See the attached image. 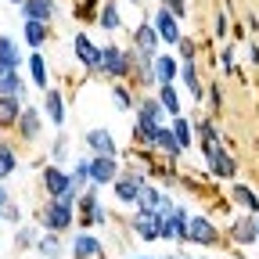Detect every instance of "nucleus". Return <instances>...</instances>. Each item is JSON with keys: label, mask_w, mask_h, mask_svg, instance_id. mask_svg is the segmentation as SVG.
<instances>
[{"label": "nucleus", "mask_w": 259, "mask_h": 259, "mask_svg": "<svg viewBox=\"0 0 259 259\" xmlns=\"http://www.w3.org/2000/svg\"><path fill=\"white\" fill-rule=\"evenodd\" d=\"M36 220H40L44 231H51V234L69 231V227L76 223V191H69V194H61V198H51L47 205H40Z\"/></svg>", "instance_id": "1"}, {"label": "nucleus", "mask_w": 259, "mask_h": 259, "mask_svg": "<svg viewBox=\"0 0 259 259\" xmlns=\"http://www.w3.org/2000/svg\"><path fill=\"white\" fill-rule=\"evenodd\" d=\"M130 69H134V54H130V51H122L115 44L101 47V61H97V72H101V76L119 83V79H130Z\"/></svg>", "instance_id": "2"}, {"label": "nucleus", "mask_w": 259, "mask_h": 259, "mask_svg": "<svg viewBox=\"0 0 259 259\" xmlns=\"http://www.w3.org/2000/svg\"><path fill=\"white\" fill-rule=\"evenodd\" d=\"M202 151H205V166H209V173H212L216 180H234V173H238V158L227 151L220 141L202 144Z\"/></svg>", "instance_id": "3"}, {"label": "nucleus", "mask_w": 259, "mask_h": 259, "mask_svg": "<svg viewBox=\"0 0 259 259\" xmlns=\"http://www.w3.org/2000/svg\"><path fill=\"white\" fill-rule=\"evenodd\" d=\"M105 205L97 202V187L90 184L83 194H76V220H79V227H94V223H105Z\"/></svg>", "instance_id": "4"}, {"label": "nucleus", "mask_w": 259, "mask_h": 259, "mask_svg": "<svg viewBox=\"0 0 259 259\" xmlns=\"http://www.w3.org/2000/svg\"><path fill=\"white\" fill-rule=\"evenodd\" d=\"M162 223H166V216L155 212V209H137L134 216H130L134 234L144 238V241H158V238H162Z\"/></svg>", "instance_id": "5"}, {"label": "nucleus", "mask_w": 259, "mask_h": 259, "mask_svg": "<svg viewBox=\"0 0 259 259\" xmlns=\"http://www.w3.org/2000/svg\"><path fill=\"white\" fill-rule=\"evenodd\" d=\"M184 241L216 248V245H220V231H216V227H212L205 216H187V234H184Z\"/></svg>", "instance_id": "6"}, {"label": "nucleus", "mask_w": 259, "mask_h": 259, "mask_svg": "<svg viewBox=\"0 0 259 259\" xmlns=\"http://www.w3.org/2000/svg\"><path fill=\"white\" fill-rule=\"evenodd\" d=\"M151 29L158 32V44H169V47L180 44V25H177V18H173L169 8L158 4V11H155V18H151Z\"/></svg>", "instance_id": "7"}, {"label": "nucleus", "mask_w": 259, "mask_h": 259, "mask_svg": "<svg viewBox=\"0 0 259 259\" xmlns=\"http://www.w3.org/2000/svg\"><path fill=\"white\" fill-rule=\"evenodd\" d=\"M141 187H144V173H141V169H134V173H119V177L112 180L115 198H119V202H126V205L141 198Z\"/></svg>", "instance_id": "8"}, {"label": "nucleus", "mask_w": 259, "mask_h": 259, "mask_svg": "<svg viewBox=\"0 0 259 259\" xmlns=\"http://www.w3.org/2000/svg\"><path fill=\"white\" fill-rule=\"evenodd\" d=\"M40 180H44V191H47V198H61V194H69L72 191V180H69V173H65L61 166H44L40 169Z\"/></svg>", "instance_id": "9"}, {"label": "nucleus", "mask_w": 259, "mask_h": 259, "mask_svg": "<svg viewBox=\"0 0 259 259\" xmlns=\"http://www.w3.org/2000/svg\"><path fill=\"white\" fill-rule=\"evenodd\" d=\"M119 177V162L115 155H90V184L94 187H105Z\"/></svg>", "instance_id": "10"}, {"label": "nucleus", "mask_w": 259, "mask_h": 259, "mask_svg": "<svg viewBox=\"0 0 259 259\" xmlns=\"http://www.w3.org/2000/svg\"><path fill=\"white\" fill-rule=\"evenodd\" d=\"M72 51H76V58L87 65L90 72H97V61H101V47H97V44L87 36V32H76V36H72Z\"/></svg>", "instance_id": "11"}, {"label": "nucleus", "mask_w": 259, "mask_h": 259, "mask_svg": "<svg viewBox=\"0 0 259 259\" xmlns=\"http://www.w3.org/2000/svg\"><path fill=\"white\" fill-rule=\"evenodd\" d=\"M18 15H22V22H51L54 18V0H22Z\"/></svg>", "instance_id": "12"}, {"label": "nucleus", "mask_w": 259, "mask_h": 259, "mask_svg": "<svg viewBox=\"0 0 259 259\" xmlns=\"http://www.w3.org/2000/svg\"><path fill=\"white\" fill-rule=\"evenodd\" d=\"M184 234H187V209L173 205V212L166 216V223H162V238L166 241H184Z\"/></svg>", "instance_id": "13"}, {"label": "nucleus", "mask_w": 259, "mask_h": 259, "mask_svg": "<svg viewBox=\"0 0 259 259\" xmlns=\"http://www.w3.org/2000/svg\"><path fill=\"white\" fill-rule=\"evenodd\" d=\"M151 72H155V83H173V79L180 76V61H177L173 54H155Z\"/></svg>", "instance_id": "14"}, {"label": "nucleus", "mask_w": 259, "mask_h": 259, "mask_svg": "<svg viewBox=\"0 0 259 259\" xmlns=\"http://www.w3.org/2000/svg\"><path fill=\"white\" fill-rule=\"evenodd\" d=\"M22 40H25L32 51H40V47L51 40V22H22Z\"/></svg>", "instance_id": "15"}, {"label": "nucleus", "mask_w": 259, "mask_h": 259, "mask_svg": "<svg viewBox=\"0 0 259 259\" xmlns=\"http://www.w3.org/2000/svg\"><path fill=\"white\" fill-rule=\"evenodd\" d=\"M15 130H18L22 141H36V137H40V108H22Z\"/></svg>", "instance_id": "16"}, {"label": "nucleus", "mask_w": 259, "mask_h": 259, "mask_svg": "<svg viewBox=\"0 0 259 259\" xmlns=\"http://www.w3.org/2000/svg\"><path fill=\"white\" fill-rule=\"evenodd\" d=\"M87 148L94 155H119V148H115L108 130H87Z\"/></svg>", "instance_id": "17"}, {"label": "nucleus", "mask_w": 259, "mask_h": 259, "mask_svg": "<svg viewBox=\"0 0 259 259\" xmlns=\"http://www.w3.org/2000/svg\"><path fill=\"white\" fill-rule=\"evenodd\" d=\"M72 259H101V241L94 234H76L72 238Z\"/></svg>", "instance_id": "18"}, {"label": "nucleus", "mask_w": 259, "mask_h": 259, "mask_svg": "<svg viewBox=\"0 0 259 259\" xmlns=\"http://www.w3.org/2000/svg\"><path fill=\"white\" fill-rule=\"evenodd\" d=\"M22 108H25L22 97H4V94H0V130H15Z\"/></svg>", "instance_id": "19"}, {"label": "nucleus", "mask_w": 259, "mask_h": 259, "mask_svg": "<svg viewBox=\"0 0 259 259\" xmlns=\"http://www.w3.org/2000/svg\"><path fill=\"white\" fill-rule=\"evenodd\" d=\"M134 51L158 54V32L151 29V22H141V25H137V32H134Z\"/></svg>", "instance_id": "20"}, {"label": "nucleus", "mask_w": 259, "mask_h": 259, "mask_svg": "<svg viewBox=\"0 0 259 259\" xmlns=\"http://www.w3.org/2000/svg\"><path fill=\"white\" fill-rule=\"evenodd\" d=\"M231 234H234V241H238V245H255V241H259V234H255V212H248V216H238Z\"/></svg>", "instance_id": "21"}, {"label": "nucleus", "mask_w": 259, "mask_h": 259, "mask_svg": "<svg viewBox=\"0 0 259 259\" xmlns=\"http://www.w3.org/2000/svg\"><path fill=\"white\" fill-rule=\"evenodd\" d=\"M29 76H32V87H40V90L51 87V69H47V61H44L40 51L29 54Z\"/></svg>", "instance_id": "22"}, {"label": "nucleus", "mask_w": 259, "mask_h": 259, "mask_svg": "<svg viewBox=\"0 0 259 259\" xmlns=\"http://www.w3.org/2000/svg\"><path fill=\"white\" fill-rule=\"evenodd\" d=\"M158 126H162V122H155V119H148V115H137V122H134V141L144 144V148H155Z\"/></svg>", "instance_id": "23"}, {"label": "nucleus", "mask_w": 259, "mask_h": 259, "mask_svg": "<svg viewBox=\"0 0 259 259\" xmlns=\"http://www.w3.org/2000/svg\"><path fill=\"white\" fill-rule=\"evenodd\" d=\"M44 112L54 126H65V97L58 90H44Z\"/></svg>", "instance_id": "24"}, {"label": "nucleus", "mask_w": 259, "mask_h": 259, "mask_svg": "<svg viewBox=\"0 0 259 259\" xmlns=\"http://www.w3.org/2000/svg\"><path fill=\"white\" fill-rule=\"evenodd\" d=\"M0 94H4V97H22V101H25V83H22V76L11 72V69H4V65H0Z\"/></svg>", "instance_id": "25"}, {"label": "nucleus", "mask_w": 259, "mask_h": 259, "mask_svg": "<svg viewBox=\"0 0 259 259\" xmlns=\"http://www.w3.org/2000/svg\"><path fill=\"white\" fill-rule=\"evenodd\" d=\"M0 65L11 69V72L22 69V51H18V44H15L11 36H0Z\"/></svg>", "instance_id": "26"}, {"label": "nucleus", "mask_w": 259, "mask_h": 259, "mask_svg": "<svg viewBox=\"0 0 259 259\" xmlns=\"http://www.w3.org/2000/svg\"><path fill=\"white\" fill-rule=\"evenodd\" d=\"M155 148H158L162 155H166L169 162L184 155V151H180V144H177V137H173V130H169V126H158V134H155Z\"/></svg>", "instance_id": "27"}, {"label": "nucleus", "mask_w": 259, "mask_h": 259, "mask_svg": "<svg viewBox=\"0 0 259 259\" xmlns=\"http://www.w3.org/2000/svg\"><path fill=\"white\" fill-rule=\"evenodd\" d=\"M155 101L162 105L166 115H180V97H177V87L173 83H158V97Z\"/></svg>", "instance_id": "28"}, {"label": "nucleus", "mask_w": 259, "mask_h": 259, "mask_svg": "<svg viewBox=\"0 0 259 259\" xmlns=\"http://www.w3.org/2000/svg\"><path fill=\"white\" fill-rule=\"evenodd\" d=\"M15 169H18V151H15V144L0 141V184H4Z\"/></svg>", "instance_id": "29"}, {"label": "nucleus", "mask_w": 259, "mask_h": 259, "mask_svg": "<svg viewBox=\"0 0 259 259\" xmlns=\"http://www.w3.org/2000/svg\"><path fill=\"white\" fill-rule=\"evenodd\" d=\"M36 252H40L44 259H61V255H65V248H61V238H58V234H51V231L36 238Z\"/></svg>", "instance_id": "30"}, {"label": "nucleus", "mask_w": 259, "mask_h": 259, "mask_svg": "<svg viewBox=\"0 0 259 259\" xmlns=\"http://www.w3.org/2000/svg\"><path fill=\"white\" fill-rule=\"evenodd\" d=\"M231 198H234L241 209H248V212H259V198H255V191H252L248 184H234V187H231Z\"/></svg>", "instance_id": "31"}, {"label": "nucleus", "mask_w": 259, "mask_h": 259, "mask_svg": "<svg viewBox=\"0 0 259 259\" xmlns=\"http://www.w3.org/2000/svg\"><path fill=\"white\" fill-rule=\"evenodd\" d=\"M169 130H173V137H177L180 151H187V148H191V141H194V134H191V130H194V126H191V119L173 115V126H169Z\"/></svg>", "instance_id": "32"}, {"label": "nucleus", "mask_w": 259, "mask_h": 259, "mask_svg": "<svg viewBox=\"0 0 259 259\" xmlns=\"http://www.w3.org/2000/svg\"><path fill=\"white\" fill-rule=\"evenodd\" d=\"M180 79L187 83V90H191L194 101H202V83H198V69H194V61H180Z\"/></svg>", "instance_id": "33"}, {"label": "nucleus", "mask_w": 259, "mask_h": 259, "mask_svg": "<svg viewBox=\"0 0 259 259\" xmlns=\"http://www.w3.org/2000/svg\"><path fill=\"white\" fill-rule=\"evenodd\" d=\"M69 180H72V191H76V194L90 187V158H79V162H76L72 173H69Z\"/></svg>", "instance_id": "34"}, {"label": "nucleus", "mask_w": 259, "mask_h": 259, "mask_svg": "<svg viewBox=\"0 0 259 259\" xmlns=\"http://www.w3.org/2000/svg\"><path fill=\"white\" fill-rule=\"evenodd\" d=\"M137 115H148V119L162 122V115H166V112H162V105L155 101V97H141V101H137Z\"/></svg>", "instance_id": "35"}, {"label": "nucleus", "mask_w": 259, "mask_h": 259, "mask_svg": "<svg viewBox=\"0 0 259 259\" xmlns=\"http://www.w3.org/2000/svg\"><path fill=\"white\" fill-rule=\"evenodd\" d=\"M97 22H101V29H108V32H112V29H119V25H122L119 8H115V4H105V8H101V15H97Z\"/></svg>", "instance_id": "36"}, {"label": "nucleus", "mask_w": 259, "mask_h": 259, "mask_svg": "<svg viewBox=\"0 0 259 259\" xmlns=\"http://www.w3.org/2000/svg\"><path fill=\"white\" fill-rule=\"evenodd\" d=\"M112 97H115V108H119V112H130V108L137 105V101H134V94H130L122 83H115V87H112Z\"/></svg>", "instance_id": "37"}, {"label": "nucleus", "mask_w": 259, "mask_h": 259, "mask_svg": "<svg viewBox=\"0 0 259 259\" xmlns=\"http://www.w3.org/2000/svg\"><path fill=\"white\" fill-rule=\"evenodd\" d=\"M158 4H162V8H169L177 22H180V18H187V0H158Z\"/></svg>", "instance_id": "38"}, {"label": "nucleus", "mask_w": 259, "mask_h": 259, "mask_svg": "<svg viewBox=\"0 0 259 259\" xmlns=\"http://www.w3.org/2000/svg\"><path fill=\"white\" fill-rule=\"evenodd\" d=\"M198 130H202V144L220 141V134H216V122H212V119H202V122H198Z\"/></svg>", "instance_id": "39"}, {"label": "nucleus", "mask_w": 259, "mask_h": 259, "mask_svg": "<svg viewBox=\"0 0 259 259\" xmlns=\"http://www.w3.org/2000/svg\"><path fill=\"white\" fill-rule=\"evenodd\" d=\"M29 241H36V231H32V227H22V231L15 234V245L18 248H29Z\"/></svg>", "instance_id": "40"}, {"label": "nucleus", "mask_w": 259, "mask_h": 259, "mask_svg": "<svg viewBox=\"0 0 259 259\" xmlns=\"http://www.w3.org/2000/svg\"><path fill=\"white\" fill-rule=\"evenodd\" d=\"M177 51H180V61H194V40H184V36H180Z\"/></svg>", "instance_id": "41"}, {"label": "nucleus", "mask_w": 259, "mask_h": 259, "mask_svg": "<svg viewBox=\"0 0 259 259\" xmlns=\"http://www.w3.org/2000/svg\"><path fill=\"white\" fill-rule=\"evenodd\" d=\"M0 216H4L8 223H22V209H18V205H11V202H8L4 209H0Z\"/></svg>", "instance_id": "42"}, {"label": "nucleus", "mask_w": 259, "mask_h": 259, "mask_svg": "<svg viewBox=\"0 0 259 259\" xmlns=\"http://www.w3.org/2000/svg\"><path fill=\"white\" fill-rule=\"evenodd\" d=\"M220 58H223V69L234 76V72H238V65H234V47H223V54H220Z\"/></svg>", "instance_id": "43"}, {"label": "nucleus", "mask_w": 259, "mask_h": 259, "mask_svg": "<svg viewBox=\"0 0 259 259\" xmlns=\"http://www.w3.org/2000/svg\"><path fill=\"white\" fill-rule=\"evenodd\" d=\"M209 108H223V90H220V87L209 90Z\"/></svg>", "instance_id": "44"}, {"label": "nucleus", "mask_w": 259, "mask_h": 259, "mask_svg": "<svg viewBox=\"0 0 259 259\" xmlns=\"http://www.w3.org/2000/svg\"><path fill=\"white\" fill-rule=\"evenodd\" d=\"M216 36H227V15H216Z\"/></svg>", "instance_id": "45"}, {"label": "nucleus", "mask_w": 259, "mask_h": 259, "mask_svg": "<svg viewBox=\"0 0 259 259\" xmlns=\"http://www.w3.org/2000/svg\"><path fill=\"white\" fill-rule=\"evenodd\" d=\"M8 202H11V194H8V187H4V184H0V209H4Z\"/></svg>", "instance_id": "46"}, {"label": "nucleus", "mask_w": 259, "mask_h": 259, "mask_svg": "<svg viewBox=\"0 0 259 259\" xmlns=\"http://www.w3.org/2000/svg\"><path fill=\"white\" fill-rule=\"evenodd\" d=\"M65 155V137H58V144H54V158H61Z\"/></svg>", "instance_id": "47"}, {"label": "nucleus", "mask_w": 259, "mask_h": 259, "mask_svg": "<svg viewBox=\"0 0 259 259\" xmlns=\"http://www.w3.org/2000/svg\"><path fill=\"white\" fill-rule=\"evenodd\" d=\"M255 234H259V212H255Z\"/></svg>", "instance_id": "48"}, {"label": "nucleus", "mask_w": 259, "mask_h": 259, "mask_svg": "<svg viewBox=\"0 0 259 259\" xmlns=\"http://www.w3.org/2000/svg\"><path fill=\"white\" fill-rule=\"evenodd\" d=\"M8 4H15V8H18V4H22V0H8Z\"/></svg>", "instance_id": "49"}, {"label": "nucleus", "mask_w": 259, "mask_h": 259, "mask_svg": "<svg viewBox=\"0 0 259 259\" xmlns=\"http://www.w3.org/2000/svg\"><path fill=\"white\" fill-rule=\"evenodd\" d=\"M169 259H184V255H169Z\"/></svg>", "instance_id": "50"}, {"label": "nucleus", "mask_w": 259, "mask_h": 259, "mask_svg": "<svg viewBox=\"0 0 259 259\" xmlns=\"http://www.w3.org/2000/svg\"><path fill=\"white\" fill-rule=\"evenodd\" d=\"M137 259H151V255H137Z\"/></svg>", "instance_id": "51"}, {"label": "nucleus", "mask_w": 259, "mask_h": 259, "mask_svg": "<svg viewBox=\"0 0 259 259\" xmlns=\"http://www.w3.org/2000/svg\"><path fill=\"white\" fill-rule=\"evenodd\" d=\"M0 220H4V216H0Z\"/></svg>", "instance_id": "52"}]
</instances>
